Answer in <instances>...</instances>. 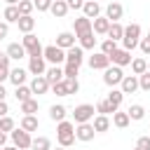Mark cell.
<instances>
[{"mask_svg":"<svg viewBox=\"0 0 150 150\" xmlns=\"http://www.w3.org/2000/svg\"><path fill=\"white\" fill-rule=\"evenodd\" d=\"M56 141H59V145L70 148L75 143V122H68V120L56 122Z\"/></svg>","mask_w":150,"mask_h":150,"instance_id":"obj_1","label":"cell"},{"mask_svg":"<svg viewBox=\"0 0 150 150\" xmlns=\"http://www.w3.org/2000/svg\"><path fill=\"white\" fill-rule=\"evenodd\" d=\"M138 42H141V26H138V23H129V26H124L122 47L129 49V52H134V49L138 47Z\"/></svg>","mask_w":150,"mask_h":150,"instance_id":"obj_2","label":"cell"},{"mask_svg":"<svg viewBox=\"0 0 150 150\" xmlns=\"http://www.w3.org/2000/svg\"><path fill=\"white\" fill-rule=\"evenodd\" d=\"M9 138H12V145H16V148H21V150H30V143H33L30 131L16 127L14 131H9Z\"/></svg>","mask_w":150,"mask_h":150,"instance_id":"obj_3","label":"cell"},{"mask_svg":"<svg viewBox=\"0 0 150 150\" xmlns=\"http://www.w3.org/2000/svg\"><path fill=\"white\" fill-rule=\"evenodd\" d=\"M122 80H124V73H122L120 66L110 63V66L103 70V84H105V87H117V84H122Z\"/></svg>","mask_w":150,"mask_h":150,"instance_id":"obj_4","label":"cell"},{"mask_svg":"<svg viewBox=\"0 0 150 150\" xmlns=\"http://www.w3.org/2000/svg\"><path fill=\"white\" fill-rule=\"evenodd\" d=\"M21 45L26 47V54H28V56H42V52H45V47L40 45L38 35H33V33H26V35L21 38Z\"/></svg>","mask_w":150,"mask_h":150,"instance_id":"obj_5","label":"cell"},{"mask_svg":"<svg viewBox=\"0 0 150 150\" xmlns=\"http://www.w3.org/2000/svg\"><path fill=\"white\" fill-rule=\"evenodd\" d=\"M94 112H96V108H94L91 103H80V105H75V110H73V120H75V124L91 122V120H94Z\"/></svg>","mask_w":150,"mask_h":150,"instance_id":"obj_6","label":"cell"},{"mask_svg":"<svg viewBox=\"0 0 150 150\" xmlns=\"http://www.w3.org/2000/svg\"><path fill=\"white\" fill-rule=\"evenodd\" d=\"M42 56H45L52 66H61V63H66V49H61V47H56V45H47L45 52H42Z\"/></svg>","mask_w":150,"mask_h":150,"instance_id":"obj_7","label":"cell"},{"mask_svg":"<svg viewBox=\"0 0 150 150\" xmlns=\"http://www.w3.org/2000/svg\"><path fill=\"white\" fill-rule=\"evenodd\" d=\"M94 136H96V129H94V124H91V122L75 124V138H77V141L89 143V141H94Z\"/></svg>","mask_w":150,"mask_h":150,"instance_id":"obj_8","label":"cell"},{"mask_svg":"<svg viewBox=\"0 0 150 150\" xmlns=\"http://www.w3.org/2000/svg\"><path fill=\"white\" fill-rule=\"evenodd\" d=\"M110 63H115V66H120V68L131 66V52H129V49H124V47L115 49V52L110 54Z\"/></svg>","mask_w":150,"mask_h":150,"instance_id":"obj_9","label":"cell"},{"mask_svg":"<svg viewBox=\"0 0 150 150\" xmlns=\"http://www.w3.org/2000/svg\"><path fill=\"white\" fill-rule=\"evenodd\" d=\"M108 66H110V56H108V54L94 52V54L89 56V68H91V70H105Z\"/></svg>","mask_w":150,"mask_h":150,"instance_id":"obj_10","label":"cell"},{"mask_svg":"<svg viewBox=\"0 0 150 150\" xmlns=\"http://www.w3.org/2000/svg\"><path fill=\"white\" fill-rule=\"evenodd\" d=\"M28 73L30 75H45L47 73V59L45 56H28Z\"/></svg>","mask_w":150,"mask_h":150,"instance_id":"obj_11","label":"cell"},{"mask_svg":"<svg viewBox=\"0 0 150 150\" xmlns=\"http://www.w3.org/2000/svg\"><path fill=\"white\" fill-rule=\"evenodd\" d=\"M91 30H94V28H91V19H89V16L82 14V16H77V19L73 21V33H75L77 38L84 35V33H91Z\"/></svg>","mask_w":150,"mask_h":150,"instance_id":"obj_12","label":"cell"},{"mask_svg":"<svg viewBox=\"0 0 150 150\" xmlns=\"http://www.w3.org/2000/svg\"><path fill=\"white\" fill-rule=\"evenodd\" d=\"M82 61H84V49H82L80 45H75V47L66 49V63H73V66H82Z\"/></svg>","mask_w":150,"mask_h":150,"instance_id":"obj_13","label":"cell"},{"mask_svg":"<svg viewBox=\"0 0 150 150\" xmlns=\"http://www.w3.org/2000/svg\"><path fill=\"white\" fill-rule=\"evenodd\" d=\"M30 89H33V94H47L49 89H52V84H49V80L45 77V75H35L33 77V82H30Z\"/></svg>","mask_w":150,"mask_h":150,"instance_id":"obj_14","label":"cell"},{"mask_svg":"<svg viewBox=\"0 0 150 150\" xmlns=\"http://www.w3.org/2000/svg\"><path fill=\"white\" fill-rule=\"evenodd\" d=\"M110 19L103 14V16H96V19H91V28H94V33L96 35H108V28H110Z\"/></svg>","mask_w":150,"mask_h":150,"instance_id":"obj_15","label":"cell"},{"mask_svg":"<svg viewBox=\"0 0 150 150\" xmlns=\"http://www.w3.org/2000/svg\"><path fill=\"white\" fill-rule=\"evenodd\" d=\"M75 40H77V35H75V33L63 30V33H59V35H56V47H61V49H70V47H75Z\"/></svg>","mask_w":150,"mask_h":150,"instance_id":"obj_16","label":"cell"},{"mask_svg":"<svg viewBox=\"0 0 150 150\" xmlns=\"http://www.w3.org/2000/svg\"><path fill=\"white\" fill-rule=\"evenodd\" d=\"M120 89H122L124 94H136V91L141 89V87H138V75H124Z\"/></svg>","mask_w":150,"mask_h":150,"instance_id":"obj_17","label":"cell"},{"mask_svg":"<svg viewBox=\"0 0 150 150\" xmlns=\"http://www.w3.org/2000/svg\"><path fill=\"white\" fill-rule=\"evenodd\" d=\"M26 77H28V70H26V68H21V66H16V68H12V70H9V82H12L14 87L26 84Z\"/></svg>","mask_w":150,"mask_h":150,"instance_id":"obj_18","label":"cell"},{"mask_svg":"<svg viewBox=\"0 0 150 150\" xmlns=\"http://www.w3.org/2000/svg\"><path fill=\"white\" fill-rule=\"evenodd\" d=\"M7 56H9L12 61H19V59H26L28 54H26V47H23L21 42H12V45L7 47Z\"/></svg>","mask_w":150,"mask_h":150,"instance_id":"obj_19","label":"cell"},{"mask_svg":"<svg viewBox=\"0 0 150 150\" xmlns=\"http://www.w3.org/2000/svg\"><path fill=\"white\" fill-rule=\"evenodd\" d=\"M82 14H84V16H89V19H96V16H101V5H98L96 0H84Z\"/></svg>","mask_w":150,"mask_h":150,"instance_id":"obj_20","label":"cell"},{"mask_svg":"<svg viewBox=\"0 0 150 150\" xmlns=\"http://www.w3.org/2000/svg\"><path fill=\"white\" fill-rule=\"evenodd\" d=\"M122 14H124V7H122L120 2H108V7H105V16H108L110 21H120Z\"/></svg>","mask_w":150,"mask_h":150,"instance_id":"obj_21","label":"cell"},{"mask_svg":"<svg viewBox=\"0 0 150 150\" xmlns=\"http://www.w3.org/2000/svg\"><path fill=\"white\" fill-rule=\"evenodd\" d=\"M91 124H94V129H96V134H105L108 129H110V117L108 115H96L94 120H91Z\"/></svg>","mask_w":150,"mask_h":150,"instance_id":"obj_22","label":"cell"},{"mask_svg":"<svg viewBox=\"0 0 150 150\" xmlns=\"http://www.w3.org/2000/svg\"><path fill=\"white\" fill-rule=\"evenodd\" d=\"M68 9H70V7H68V2H66V0H54V2H52V7H49V12H52L56 19H63V16L68 14Z\"/></svg>","mask_w":150,"mask_h":150,"instance_id":"obj_23","label":"cell"},{"mask_svg":"<svg viewBox=\"0 0 150 150\" xmlns=\"http://www.w3.org/2000/svg\"><path fill=\"white\" fill-rule=\"evenodd\" d=\"M45 77L49 80V84L66 80V75H63V68H61V66H49V68H47V73H45Z\"/></svg>","mask_w":150,"mask_h":150,"instance_id":"obj_24","label":"cell"},{"mask_svg":"<svg viewBox=\"0 0 150 150\" xmlns=\"http://www.w3.org/2000/svg\"><path fill=\"white\" fill-rule=\"evenodd\" d=\"M66 115H68L66 105H61V103L49 105V120H52V122H61V120H66Z\"/></svg>","mask_w":150,"mask_h":150,"instance_id":"obj_25","label":"cell"},{"mask_svg":"<svg viewBox=\"0 0 150 150\" xmlns=\"http://www.w3.org/2000/svg\"><path fill=\"white\" fill-rule=\"evenodd\" d=\"M2 19H5L7 23H16V21L21 19L19 7H16V5H7V7H5V12H2Z\"/></svg>","mask_w":150,"mask_h":150,"instance_id":"obj_26","label":"cell"},{"mask_svg":"<svg viewBox=\"0 0 150 150\" xmlns=\"http://www.w3.org/2000/svg\"><path fill=\"white\" fill-rule=\"evenodd\" d=\"M9 56H7V52H0V82H5V80H9Z\"/></svg>","mask_w":150,"mask_h":150,"instance_id":"obj_27","label":"cell"},{"mask_svg":"<svg viewBox=\"0 0 150 150\" xmlns=\"http://www.w3.org/2000/svg\"><path fill=\"white\" fill-rule=\"evenodd\" d=\"M16 26H19V30L26 35V33H33V28H35V19L30 16V14H26V16H21L19 21H16Z\"/></svg>","mask_w":150,"mask_h":150,"instance_id":"obj_28","label":"cell"},{"mask_svg":"<svg viewBox=\"0 0 150 150\" xmlns=\"http://www.w3.org/2000/svg\"><path fill=\"white\" fill-rule=\"evenodd\" d=\"M108 38H110V40L122 42V38H124V26H122L120 21H112V23H110V28H108Z\"/></svg>","mask_w":150,"mask_h":150,"instance_id":"obj_29","label":"cell"},{"mask_svg":"<svg viewBox=\"0 0 150 150\" xmlns=\"http://www.w3.org/2000/svg\"><path fill=\"white\" fill-rule=\"evenodd\" d=\"M19 127L33 134V131H38L40 122H38V117H35V115H23V117H21V124H19Z\"/></svg>","mask_w":150,"mask_h":150,"instance_id":"obj_30","label":"cell"},{"mask_svg":"<svg viewBox=\"0 0 150 150\" xmlns=\"http://www.w3.org/2000/svg\"><path fill=\"white\" fill-rule=\"evenodd\" d=\"M115 108H120L122 105V101H124V91L122 89H117V87H110V91H108V96H105Z\"/></svg>","mask_w":150,"mask_h":150,"instance_id":"obj_31","label":"cell"},{"mask_svg":"<svg viewBox=\"0 0 150 150\" xmlns=\"http://www.w3.org/2000/svg\"><path fill=\"white\" fill-rule=\"evenodd\" d=\"M117 110H120V108H115L108 98H101V101L96 103V112H98V115H112V112H117Z\"/></svg>","mask_w":150,"mask_h":150,"instance_id":"obj_32","label":"cell"},{"mask_svg":"<svg viewBox=\"0 0 150 150\" xmlns=\"http://www.w3.org/2000/svg\"><path fill=\"white\" fill-rule=\"evenodd\" d=\"M129 122H131V117H129V112H122V110H117V112H112V124H115L117 129H124V127H129Z\"/></svg>","mask_w":150,"mask_h":150,"instance_id":"obj_33","label":"cell"},{"mask_svg":"<svg viewBox=\"0 0 150 150\" xmlns=\"http://www.w3.org/2000/svg\"><path fill=\"white\" fill-rule=\"evenodd\" d=\"M77 40H80V47H82V49H94V47H96V33H94V30L80 35Z\"/></svg>","mask_w":150,"mask_h":150,"instance_id":"obj_34","label":"cell"},{"mask_svg":"<svg viewBox=\"0 0 150 150\" xmlns=\"http://www.w3.org/2000/svg\"><path fill=\"white\" fill-rule=\"evenodd\" d=\"M14 96H16V101H19V103H23V101L33 98V89H30V87H26V84H19V87L14 89Z\"/></svg>","mask_w":150,"mask_h":150,"instance_id":"obj_35","label":"cell"},{"mask_svg":"<svg viewBox=\"0 0 150 150\" xmlns=\"http://www.w3.org/2000/svg\"><path fill=\"white\" fill-rule=\"evenodd\" d=\"M30 150H52V141L47 136H35L30 143Z\"/></svg>","mask_w":150,"mask_h":150,"instance_id":"obj_36","label":"cell"},{"mask_svg":"<svg viewBox=\"0 0 150 150\" xmlns=\"http://www.w3.org/2000/svg\"><path fill=\"white\" fill-rule=\"evenodd\" d=\"M127 112H129V117H131V120H136V122L145 117V108H143L141 103H131V105L127 108Z\"/></svg>","mask_w":150,"mask_h":150,"instance_id":"obj_37","label":"cell"},{"mask_svg":"<svg viewBox=\"0 0 150 150\" xmlns=\"http://www.w3.org/2000/svg\"><path fill=\"white\" fill-rule=\"evenodd\" d=\"M131 70H134V75H143V73L148 70V61H145L143 56L131 59Z\"/></svg>","mask_w":150,"mask_h":150,"instance_id":"obj_38","label":"cell"},{"mask_svg":"<svg viewBox=\"0 0 150 150\" xmlns=\"http://www.w3.org/2000/svg\"><path fill=\"white\" fill-rule=\"evenodd\" d=\"M38 108H40V103H38L35 98H28V101L21 103V112H23V115H35Z\"/></svg>","mask_w":150,"mask_h":150,"instance_id":"obj_39","label":"cell"},{"mask_svg":"<svg viewBox=\"0 0 150 150\" xmlns=\"http://www.w3.org/2000/svg\"><path fill=\"white\" fill-rule=\"evenodd\" d=\"M16 129V122L9 117V115H5V117H0V131H5V134H9V131H14Z\"/></svg>","mask_w":150,"mask_h":150,"instance_id":"obj_40","label":"cell"},{"mask_svg":"<svg viewBox=\"0 0 150 150\" xmlns=\"http://www.w3.org/2000/svg\"><path fill=\"white\" fill-rule=\"evenodd\" d=\"M115 49H120V47H117V40H110V38H105V40L101 42V52H103V54H108V56H110Z\"/></svg>","mask_w":150,"mask_h":150,"instance_id":"obj_41","label":"cell"},{"mask_svg":"<svg viewBox=\"0 0 150 150\" xmlns=\"http://www.w3.org/2000/svg\"><path fill=\"white\" fill-rule=\"evenodd\" d=\"M52 94H56V96H68V84H66V80L54 82V84H52Z\"/></svg>","mask_w":150,"mask_h":150,"instance_id":"obj_42","label":"cell"},{"mask_svg":"<svg viewBox=\"0 0 150 150\" xmlns=\"http://www.w3.org/2000/svg\"><path fill=\"white\" fill-rule=\"evenodd\" d=\"M16 7H19V12H21V16H26V14H33V9H35L33 0H21Z\"/></svg>","mask_w":150,"mask_h":150,"instance_id":"obj_43","label":"cell"},{"mask_svg":"<svg viewBox=\"0 0 150 150\" xmlns=\"http://www.w3.org/2000/svg\"><path fill=\"white\" fill-rule=\"evenodd\" d=\"M63 75H66V77H77V75H80V66L63 63Z\"/></svg>","mask_w":150,"mask_h":150,"instance_id":"obj_44","label":"cell"},{"mask_svg":"<svg viewBox=\"0 0 150 150\" xmlns=\"http://www.w3.org/2000/svg\"><path fill=\"white\" fill-rule=\"evenodd\" d=\"M138 87L143 91H150V70H145L143 75H138Z\"/></svg>","mask_w":150,"mask_h":150,"instance_id":"obj_45","label":"cell"},{"mask_svg":"<svg viewBox=\"0 0 150 150\" xmlns=\"http://www.w3.org/2000/svg\"><path fill=\"white\" fill-rule=\"evenodd\" d=\"M66 84H68V96L80 91V82H77V77H66Z\"/></svg>","mask_w":150,"mask_h":150,"instance_id":"obj_46","label":"cell"},{"mask_svg":"<svg viewBox=\"0 0 150 150\" xmlns=\"http://www.w3.org/2000/svg\"><path fill=\"white\" fill-rule=\"evenodd\" d=\"M52 2H54V0H33V5H35V9H38V12H49Z\"/></svg>","mask_w":150,"mask_h":150,"instance_id":"obj_47","label":"cell"},{"mask_svg":"<svg viewBox=\"0 0 150 150\" xmlns=\"http://www.w3.org/2000/svg\"><path fill=\"white\" fill-rule=\"evenodd\" d=\"M138 47H141V52H143L145 56H150V38H141Z\"/></svg>","mask_w":150,"mask_h":150,"instance_id":"obj_48","label":"cell"},{"mask_svg":"<svg viewBox=\"0 0 150 150\" xmlns=\"http://www.w3.org/2000/svg\"><path fill=\"white\" fill-rule=\"evenodd\" d=\"M136 145H138L141 150H150V136H141V138L136 141Z\"/></svg>","mask_w":150,"mask_h":150,"instance_id":"obj_49","label":"cell"},{"mask_svg":"<svg viewBox=\"0 0 150 150\" xmlns=\"http://www.w3.org/2000/svg\"><path fill=\"white\" fill-rule=\"evenodd\" d=\"M9 35V23L7 21H0V40H5Z\"/></svg>","mask_w":150,"mask_h":150,"instance_id":"obj_50","label":"cell"},{"mask_svg":"<svg viewBox=\"0 0 150 150\" xmlns=\"http://www.w3.org/2000/svg\"><path fill=\"white\" fill-rule=\"evenodd\" d=\"M66 2H68L70 9H82L84 7V0H66Z\"/></svg>","mask_w":150,"mask_h":150,"instance_id":"obj_51","label":"cell"},{"mask_svg":"<svg viewBox=\"0 0 150 150\" xmlns=\"http://www.w3.org/2000/svg\"><path fill=\"white\" fill-rule=\"evenodd\" d=\"M9 112V105H7V101H0V117H5Z\"/></svg>","mask_w":150,"mask_h":150,"instance_id":"obj_52","label":"cell"},{"mask_svg":"<svg viewBox=\"0 0 150 150\" xmlns=\"http://www.w3.org/2000/svg\"><path fill=\"white\" fill-rule=\"evenodd\" d=\"M7 98V89H5V84L0 82V101H5Z\"/></svg>","mask_w":150,"mask_h":150,"instance_id":"obj_53","label":"cell"},{"mask_svg":"<svg viewBox=\"0 0 150 150\" xmlns=\"http://www.w3.org/2000/svg\"><path fill=\"white\" fill-rule=\"evenodd\" d=\"M5 141H7V134L0 131V148H5Z\"/></svg>","mask_w":150,"mask_h":150,"instance_id":"obj_54","label":"cell"},{"mask_svg":"<svg viewBox=\"0 0 150 150\" xmlns=\"http://www.w3.org/2000/svg\"><path fill=\"white\" fill-rule=\"evenodd\" d=\"M0 150H21V148H16V145H5V148H0Z\"/></svg>","mask_w":150,"mask_h":150,"instance_id":"obj_55","label":"cell"},{"mask_svg":"<svg viewBox=\"0 0 150 150\" xmlns=\"http://www.w3.org/2000/svg\"><path fill=\"white\" fill-rule=\"evenodd\" d=\"M5 2H7V5H19L21 0H5Z\"/></svg>","mask_w":150,"mask_h":150,"instance_id":"obj_56","label":"cell"},{"mask_svg":"<svg viewBox=\"0 0 150 150\" xmlns=\"http://www.w3.org/2000/svg\"><path fill=\"white\" fill-rule=\"evenodd\" d=\"M52 150H68V148H63V145H59V148H52Z\"/></svg>","mask_w":150,"mask_h":150,"instance_id":"obj_57","label":"cell"},{"mask_svg":"<svg viewBox=\"0 0 150 150\" xmlns=\"http://www.w3.org/2000/svg\"><path fill=\"white\" fill-rule=\"evenodd\" d=\"M134 150H141V148H138V145H136V148H134Z\"/></svg>","mask_w":150,"mask_h":150,"instance_id":"obj_58","label":"cell"},{"mask_svg":"<svg viewBox=\"0 0 150 150\" xmlns=\"http://www.w3.org/2000/svg\"><path fill=\"white\" fill-rule=\"evenodd\" d=\"M148 70H150V61H148Z\"/></svg>","mask_w":150,"mask_h":150,"instance_id":"obj_59","label":"cell"},{"mask_svg":"<svg viewBox=\"0 0 150 150\" xmlns=\"http://www.w3.org/2000/svg\"><path fill=\"white\" fill-rule=\"evenodd\" d=\"M148 38H150V30H148Z\"/></svg>","mask_w":150,"mask_h":150,"instance_id":"obj_60","label":"cell"}]
</instances>
